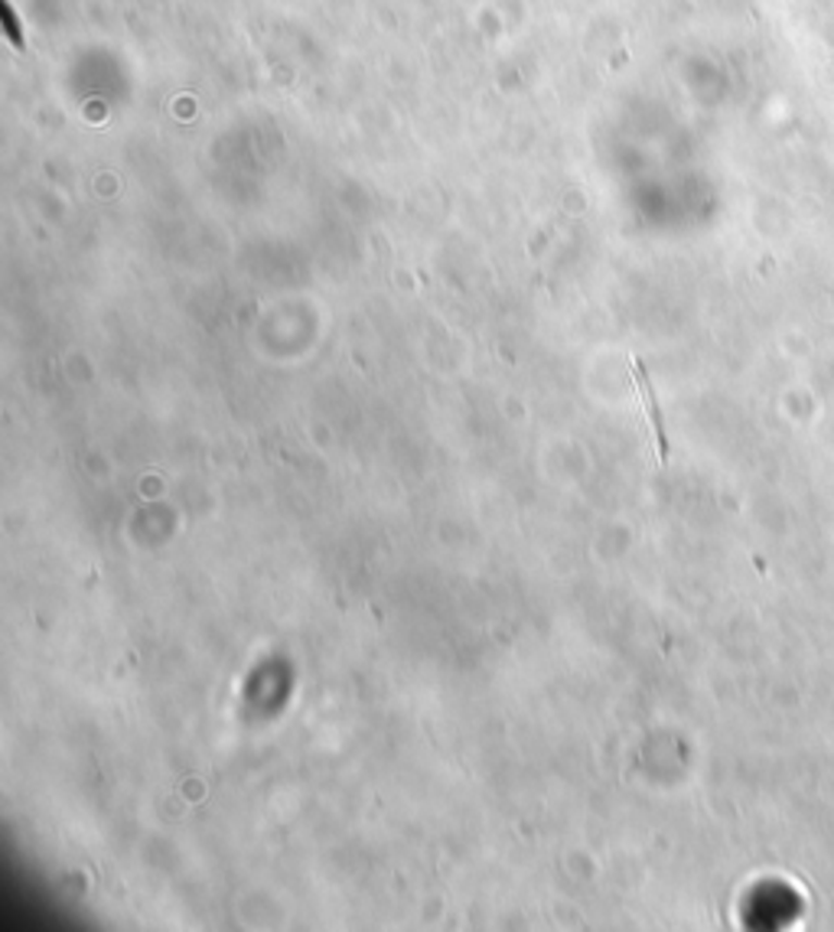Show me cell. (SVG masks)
Listing matches in <instances>:
<instances>
[{"label":"cell","instance_id":"6da1fadb","mask_svg":"<svg viewBox=\"0 0 834 932\" xmlns=\"http://www.w3.org/2000/svg\"><path fill=\"white\" fill-rule=\"evenodd\" d=\"M633 375H636V385H639V395H643L646 414H649V421H652V431H656V447H659V457L665 460V457H669V440H665L662 414H659V405H656L652 385H649V378H646V369H643V362H639V359L633 362Z\"/></svg>","mask_w":834,"mask_h":932}]
</instances>
